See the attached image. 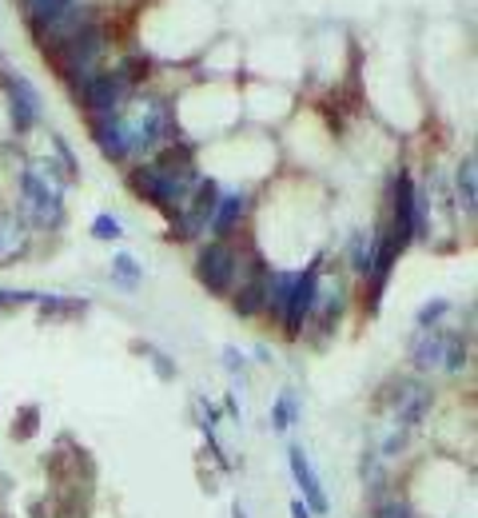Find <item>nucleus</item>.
Listing matches in <instances>:
<instances>
[{
    "label": "nucleus",
    "instance_id": "7",
    "mask_svg": "<svg viewBox=\"0 0 478 518\" xmlns=\"http://www.w3.org/2000/svg\"><path fill=\"white\" fill-rule=\"evenodd\" d=\"M239 263H243V256H239L232 243L211 240V243H203L200 256H195V279H200L211 295H227L239 279Z\"/></svg>",
    "mask_w": 478,
    "mask_h": 518
},
{
    "label": "nucleus",
    "instance_id": "4",
    "mask_svg": "<svg viewBox=\"0 0 478 518\" xmlns=\"http://www.w3.org/2000/svg\"><path fill=\"white\" fill-rule=\"evenodd\" d=\"M104 48H108V32L100 29V24H88V29H80L76 37H68L64 45H56L48 56H53L56 72L64 76L72 88H80L84 80H92V76L100 72Z\"/></svg>",
    "mask_w": 478,
    "mask_h": 518
},
{
    "label": "nucleus",
    "instance_id": "22",
    "mask_svg": "<svg viewBox=\"0 0 478 518\" xmlns=\"http://www.w3.org/2000/svg\"><path fill=\"white\" fill-rule=\"evenodd\" d=\"M295 419H299V403H295V395H292V391H284V395H279V403L271 407V423H276V431H279V435H287Z\"/></svg>",
    "mask_w": 478,
    "mask_h": 518
},
{
    "label": "nucleus",
    "instance_id": "11",
    "mask_svg": "<svg viewBox=\"0 0 478 518\" xmlns=\"http://www.w3.org/2000/svg\"><path fill=\"white\" fill-rule=\"evenodd\" d=\"M415 203H418V195H415L411 176L399 172L395 195H391V227H387V240H391V248H395L399 256H403V251L411 248V240H415Z\"/></svg>",
    "mask_w": 478,
    "mask_h": 518
},
{
    "label": "nucleus",
    "instance_id": "10",
    "mask_svg": "<svg viewBox=\"0 0 478 518\" xmlns=\"http://www.w3.org/2000/svg\"><path fill=\"white\" fill-rule=\"evenodd\" d=\"M268 287H271V267L260 256H251L247 263H239L232 311H235L239 319H251V316H260V311H268Z\"/></svg>",
    "mask_w": 478,
    "mask_h": 518
},
{
    "label": "nucleus",
    "instance_id": "18",
    "mask_svg": "<svg viewBox=\"0 0 478 518\" xmlns=\"http://www.w3.org/2000/svg\"><path fill=\"white\" fill-rule=\"evenodd\" d=\"M371 518H418L415 506L407 503L403 495H391V490H383V495L371 498Z\"/></svg>",
    "mask_w": 478,
    "mask_h": 518
},
{
    "label": "nucleus",
    "instance_id": "15",
    "mask_svg": "<svg viewBox=\"0 0 478 518\" xmlns=\"http://www.w3.org/2000/svg\"><path fill=\"white\" fill-rule=\"evenodd\" d=\"M455 195H458V208H463V216H474V208H478V160H474V152H466V156L458 160Z\"/></svg>",
    "mask_w": 478,
    "mask_h": 518
},
{
    "label": "nucleus",
    "instance_id": "14",
    "mask_svg": "<svg viewBox=\"0 0 478 518\" xmlns=\"http://www.w3.org/2000/svg\"><path fill=\"white\" fill-rule=\"evenodd\" d=\"M32 235H29V219L21 211L0 208V267H12L29 256Z\"/></svg>",
    "mask_w": 478,
    "mask_h": 518
},
{
    "label": "nucleus",
    "instance_id": "9",
    "mask_svg": "<svg viewBox=\"0 0 478 518\" xmlns=\"http://www.w3.org/2000/svg\"><path fill=\"white\" fill-rule=\"evenodd\" d=\"M319 279H323V259H311V263H307V267L295 275L292 295H287V308H284V316H279V324H284V335H287V339H299V335H303V324L311 319L315 300H319Z\"/></svg>",
    "mask_w": 478,
    "mask_h": 518
},
{
    "label": "nucleus",
    "instance_id": "19",
    "mask_svg": "<svg viewBox=\"0 0 478 518\" xmlns=\"http://www.w3.org/2000/svg\"><path fill=\"white\" fill-rule=\"evenodd\" d=\"M292 284H295V275L292 271H271V287H268V316H284V308H287V295H292Z\"/></svg>",
    "mask_w": 478,
    "mask_h": 518
},
{
    "label": "nucleus",
    "instance_id": "6",
    "mask_svg": "<svg viewBox=\"0 0 478 518\" xmlns=\"http://www.w3.org/2000/svg\"><path fill=\"white\" fill-rule=\"evenodd\" d=\"M434 407V391L423 379H395L379 395V419H391L407 431H418Z\"/></svg>",
    "mask_w": 478,
    "mask_h": 518
},
{
    "label": "nucleus",
    "instance_id": "3",
    "mask_svg": "<svg viewBox=\"0 0 478 518\" xmlns=\"http://www.w3.org/2000/svg\"><path fill=\"white\" fill-rule=\"evenodd\" d=\"M136 84H140V64L128 61V64L112 68V72H96L76 92H80V104L92 120H108V116H116L136 96Z\"/></svg>",
    "mask_w": 478,
    "mask_h": 518
},
{
    "label": "nucleus",
    "instance_id": "12",
    "mask_svg": "<svg viewBox=\"0 0 478 518\" xmlns=\"http://www.w3.org/2000/svg\"><path fill=\"white\" fill-rule=\"evenodd\" d=\"M4 96H8V116H12L16 132H32L40 124V92L32 88L24 76H4Z\"/></svg>",
    "mask_w": 478,
    "mask_h": 518
},
{
    "label": "nucleus",
    "instance_id": "20",
    "mask_svg": "<svg viewBox=\"0 0 478 518\" xmlns=\"http://www.w3.org/2000/svg\"><path fill=\"white\" fill-rule=\"evenodd\" d=\"M112 279L124 287V292H136V287L144 284V267L128 256V251H116L112 256Z\"/></svg>",
    "mask_w": 478,
    "mask_h": 518
},
{
    "label": "nucleus",
    "instance_id": "8",
    "mask_svg": "<svg viewBox=\"0 0 478 518\" xmlns=\"http://www.w3.org/2000/svg\"><path fill=\"white\" fill-rule=\"evenodd\" d=\"M216 203H219V184L216 180H200L195 192L187 195V203L176 211V224H172V240L187 243V240H200L208 235L211 227V216H216Z\"/></svg>",
    "mask_w": 478,
    "mask_h": 518
},
{
    "label": "nucleus",
    "instance_id": "23",
    "mask_svg": "<svg viewBox=\"0 0 478 518\" xmlns=\"http://www.w3.org/2000/svg\"><path fill=\"white\" fill-rule=\"evenodd\" d=\"M37 431H40V407H37V403L21 407V415H16V419H12V435L24 443V439H32V435H37Z\"/></svg>",
    "mask_w": 478,
    "mask_h": 518
},
{
    "label": "nucleus",
    "instance_id": "1",
    "mask_svg": "<svg viewBox=\"0 0 478 518\" xmlns=\"http://www.w3.org/2000/svg\"><path fill=\"white\" fill-rule=\"evenodd\" d=\"M120 136L128 144V156L136 152H156L164 144L168 128H172V116H168V104L156 96H132L124 108L116 112Z\"/></svg>",
    "mask_w": 478,
    "mask_h": 518
},
{
    "label": "nucleus",
    "instance_id": "13",
    "mask_svg": "<svg viewBox=\"0 0 478 518\" xmlns=\"http://www.w3.org/2000/svg\"><path fill=\"white\" fill-rule=\"evenodd\" d=\"M287 463H292V479H295V487H299V498H303V506L311 514H327L331 511L327 490H323L319 474H315V466H311V458H307L303 447H292V451H287Z\"/></svg>",
    "mask_w": 478,
    "mask_h": 518
},
{
    "label": "nucleus",
    "instance_id": "5",
    "mask_svg": "<svg viewBox=\"0 0 478 518\" xmlns=\"http://www.w3.org/2000/svg\"><path fill=\"white\" fill-rule=\"evenodd\" d=\"M471 359V339L458 335V331H418L411 343V363L415 371L431 375V371H442V375H458Z\"/></svg>",
    "mask_w": 478,
    "mask_h": 518
},
{
    "label": "nucleus",
    "instance_id": "29",
    "mask_svg": "<svg viewBox=\"0 0 478 518\" xmlns=\"http://www.w3.org/2000/svg\"><path fill=\"white\" fill-rule=\"evenodd\" d=\"M232 518H247V511H243V506L235 503V506H232Z\"/></svg>",
    "mask_w": 478,
    "mask_h": 518
},
{
    "label": "nucleus",
    "instance_id": "16",
    "mask_svg": "<svg viewBox=\"0 0 478 518\" xmlns=\"http://www.w3.org/2000/svg\"><path fill=\"white\" fill-rule=\"evenodd\" d=\"M243 211H247V195L243 192H232V195H219V203H216V216H211V227L208 232L216 235V240H224L227 232L243 219Z\"/></svg>",
    "mask_w": 478,
    "mask_h": 518
},
{
    "label": "nucleus",
    "instance_id": "2",
    "mask_svg": "<svg viewBox=\"0 0 478 518\" xmlns=\"http://www.w3.org/2000/svg\"><path fill=\"white\" fill-rule=\"evenodd\" d=\"M21 208H24V219L56 232L64 224V180H56L53 168L29 164L21 172Z\"/></svg>",
    "mask_w": 478,
    "mask_h": 518
},
{
    "label": "nucleus",
    "instance_id": "27",
    "mask_svg": "<svg viewBox=\"0 0 478 518\" xmlns=\"http://www.w3.org/2000/svg\"><path fill=\"white\" fill-rule=\"evenodd\" d=\"M224 363H227V371H232V375H239V371H243V355H239L235 347H227V351H224Z\"/></svg>",
    "mask_w": 478,
    "mask_h": 518
},
{
    "label": "nucleus",
    "instance_id": "24",
    "mask_svg": "<svg viewBox=\"0 0 478 518\" xmlns=\"http://www.w3.org/2000/svg\"><path fill=\"white\" fill-rule=\"evenodd\" d=\"M92 235H96L100 243H116L120 235H124V224H120L116 216H108V211H100V216L92 219Z\"/></svg>",
    "mask_w": 478,
    "mask_h": 518
},
{
    "label": "nucleus",
    "instance_id": "25",
    "mask_svg": "<svg viewBox=\"0 0 478 518\" xmlns=\"http://www.w3.org/2000/svg\"><path fill=\"white\" fill-rule=\"evenodd\" d=\"M447 311H450V303H447V300H431V303H426V308H423V311H418V316H415L418 331H431V327L439 324L442 316H447Z\"/></svg>",
    "mask_w": 478,
    "mask_h": 518
},
{
    "label": "nucleus",
    "instance_id": "17",
    "mask_svg": "<svg viewBox=\"0 0 478 518\" xmlns=\"http://www.w3.org/2000/svg\"><path fill=\"white\" fill-rule=\"evenodd\" d=\"M40 316L45 319H64V316H84L88 300H68V295H40Z\"/></svg>",
    "mask_w": 478,
    "mask_h": 518
},
{
    "label": "nucleus",
    "instance_id": "26",
    "mask_svg": "<svg viewBox=\"0 0 478 518\" xmlns=\"http://www.w3.org/2000/svg\"><path fill=\"white\" fill-rule=\"evenodd\" d=\"M37 300H40L37 292H12V287H0V311L24 308V303H37Z\"/></svg>",
    "mask_w": 478,
    "mask_h": 518
},
{
    "label": "nucleus",
    "instance_id": "21",
    "mask_svg": "<svg viewBox=\"0 0 478 518\" xmlns=\"http://www.w3.org/2000/svg\"><path fill=\"white\" fill-rule=\"evenodd\" d=\"M76 0H24V12H29V24L32 29H40V24H48L53 16H60L64 8H72Z\"/></svg>",
    "mask_w": 478,
    "mask_h": 518
},
{
    "label": "nucleus",
    "instance_id": "28",
    "mask_svg": "<svg viewBox=\"0 0 478 518\" xmlns=\"http://www.w3.org/2000/svg\"><path fill=\"white\" fill-rule=\"evenodd\" d=\"M292 518H315V514L303 506V498H292Z\"/></svg>",
    "mask_w": 478,
    "mask_h": 518
}]
</instances>
